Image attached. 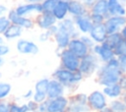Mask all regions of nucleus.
Here are the masks:
<instances>
[{
	"mask_svg": "<svg viewBox=\"0 0 126 112\" xmlns=\"http://www.w3.org/2000/svg\"><path fill=\"white\" fill-rule=\"evenodd\" d=\"M52 78L55 79L56 81H58L59 83H61L67 88V91H69V92L74 91L85 79L84 75L79 70L72 72V71L66 70L60 66L57 67L53 71Z\"/></svg>",
	"mask_w": 126,
	"mask_h": 112,
	"instance_id": "f03ea898",
	"label": "nucleus"
},
{
	"mask_svg": "<svg viewBox=\"0 0 126 112\" xmlns=\"http://www.w3.org/2000/svg\"><path fill=\"white\" fill-rule=\"evenodd\" d=\"M56 55L59 58V66L69 70V71H77L80 65V58L73 54L69 49H63L61 51H56Z\"/></svg>",
	"mask_w": 126,
	"mask_h": 112,
	"instance_id": "20e7f679",
	"label": "nucleus"
},
{
	"mask_svg": "<svg viewBox=\"0 0 126 112\" xmlns=\"http://www.w3.org/2000/svg\"><path fill=\"white\" fill-rule=\"evenodd\" d=\"M4 64H5V60H4V58H0V69L4 66Z\"/></svg>",
	"mask_w": 126,
	"mask_h": 112,
	"instance_id": "3c124183",
	"label": "nucleus"
},
{
	"mask_svg": "<svg viewBox=\"0 0 126 112\" xmlns=\"http://www.w3.org/2000/svg\"><path fill=\"white\" fill-rule=\"evenodd\" d=\"M0 1H1V0H0Z\"/></svg>",
	"mask_w": 126,
	"mask_h": 112,
	"instance_id": "052dcab7",
	"label": "nucleus"
},
{
	"mask_svg": "<svg viewBox=\"0 0 126 112\" xmlns=\"http://www.w3.org/2000/svg\"><path fill=\"white\" fill-rule=\"evenodd\" d=\"M122 5H124V6H126V0H118Z\"/></svg>",
	"mask_w": 126,
	"mask_h": 112,
	"instance_id": "864d4df0",
	"label": "nucleus"
},
{
	"mask_svg": "<svg viewBox=\"0 0 126 112\" xmlns=\"http://www.w3.org/2000/svg\"><path fill=\"white\" fill-rule=\"evenodd\" d=\"M88 34L93 39V41L94 43H97V44L103 43L106 39V36H107V32H106V29H105L103 24L93 25Z\"/></svg>",
	"mask_w": 126,
	"mask_h": 112,
	"instance_id": "f3484780",
	"label": "nucleus"
},
{
	"mask_svg": "<svg viewBox=\"0 0 126 112\" xmlns=\"http://www.w3.org/2000/svg\"><path fill=\"white\" fill-rule=\"evenodd\" d=\"M66 92H67V88L61 83H59L53 78L49 79L47 92H46L47 99H52L62 95H66Z\"/></svg>",
	"mask_w": 126,
	"mask_h": 112,
	"instance_id": "4468645a",
	"label": "nucleus"
},
{
	"mask_svg": "<svg viewBox=\"0 0 126 112\" xmlns=\"http://www.w3.org/2000/svg\"><path fill=\"white\" fill-rule=\"evenodd\" d=\"M67 112H92L87 103L79 102L69 99V104L67 107Z\"/></svg>",
	"mask_w": 126,
	"mask_h": 112,
	"instance_id": "a878e982",
	"label": "nucleus"
},
{
	"mask_svg": "<svg viewBox=\"0 0 126 112\" xmlns=\"http://www.w3.org/2000/svg\"><path fill=\"white\" fill-rule=\"evenodd\" d=\"M52 39L55 43L56 51H61L68 47V44L71 40V36L66 31L58 28L57 32L52 36Z\"/></svg>",
	"mask_w": 126,
	"mask_h": 112,
	"instance_id": "6ab92c4d",
	"label": "nucleus"
},
{
	"mask_svg": "<svg viewBox=\"0 0 126 112\" xmlns=\"http://www.w3.org/2000/svg\"><path fill=\"white\" fill-rule=\"evenodd\" d=\"M108 106L114 112H125L126 111V104L122 98L110 99L108 101Z\"/></svg>",
	"mask_w": 126,
	"mask_h": 112,
	"instance_id": "cd10ccee",
	"label": "nucleus"
},
{
	"mask_svg": "<svg viewBox=\"0 0 126 112\" xmlns=\"http://www.w3.org/2000/svg\"><path fill=\"white\" fill-rule=\"evenodd\" d=\"M108 98L101 89H94L88 94L87 104L92 112H98L100 109L108 105Z\"/></svg>",
	"mask_w": 126,
	"mask_h": 112,
	"instance_id": "39448f33",
	"label": "nucleus"
},
{
	"mask_svg": "<svg viewBox=\"0 0 126 112\" xmlns=\"http://www.w3.org/2000/svg\"><path fill=\"white\" fill-rule=\"evenodd\" d=\"M33 21L35 27L40 30H47L58 23L53 15L49 12H41L40 14L33 17Z\"/></svg>",
	"mask_w": 126,
	"mask_h": 112,
	"instance_id": "f8f14e48",
	"label": "nucleus"
},
{
	"mask_svg": "<svg viewBox=\"0 0 126 112\" xmlns=\"http://www.w3.org/2000/svg\"><path fill=\"white\" fill-rule=\"evenodd\" d=\"M69 104V98L62 95L56 98L47 99V112H65Z\"/></svg>",
	"mask_w": 126,
	"mask_h": 112,
	"instance_id": "ddd939ff",
	"label": "nucleus"
},
{
	"mask_svg": "<svg viewBox=\"0 0 126 112\" xmlns=\"http://www.w3.org/2000/svg\"><path fill=\"white\" fill-rule=\"evenodd\" d=\"M100 64L101 63L99 62L97 57L92 52H90L80 59V65L78 70L84 75L85 78H90L95 75Z\"/></svg>",
	"mask_w": 126,
	"mask_h": 112,
	"instance_id": "7ed1b4c3",
	"label": "nucleus"
},
{
	"mask_svg": "<svg viewBox=\"0 0 126 112\" xmlns=\"http://www.w3.org/2000/svg\"><path fill=\"white\" fill-rule=\"evenodd\" d=\"M37 39H38L39 42H41V43H45V42H48L49 40L52 39V35L49 33L48 30H41V32L38 34Z\"/></svg>",
	"mask_w": 126,
	"mask_h": 112,
	"instance_id": "f704fd0d",
	"label": "nucleus"
},
{
	"mask_svg": "<svg viewBox=\"0 0 126 112\" xmlns=\"http://www.w3.org/2000/svg\"><path fill=\"white\" fill-rule=\"evenodd\" d=\"M59 0H43L40 4H41V8H42V12H49L51 13L53 8L55 7V5L57 4Z\"/></svg>",
	"mask_w": 126,
	"mask_h": 112,
	"instance_id": "2f4dec72",
	"label": "nucleus"
},
{
	"mask_svg": "<svg viewBox=\"0 0 126 112\" xmlns=\"http://www.w3.org/2000/svg\"><path fill=\"white\" fill-rule=\"evenodd\" d=\"M1 78H2V72L0 71V79H1Z\"/></svg>",
	"mask_w": 126,
	"mask_h": 112,
	"instance_id": "4d7b16f0",
	"label": "nucleus"
},
{
	"mask_svg": "<svg viewBox=\"0 0 126 112\" xmlns=\"http://www.w3.org/2000/svg\"><path fill=\"white\" fill-rule=\"evenodd\" d=\"M101 90L104 93V95L108 98V100L122 98V96H123V91H122V88H121L119 83L108 85V86H104V87H102Z\"/></svg>",
	"mask_w": 126,
	"mask_h": 112,
	"instance_id": "5701e85b",
	"label": "nucleus"
},
{
	"mask_svg": "<svg viewBox=\"0 0 126 112\" xmlns=\"http://www.w3.org/2000/svg\"><path fill=\"white\" fill-rule=\"evenodd\" d=\"M2 43H5V39H4L3 35H0V44H2Z\"/></svg>",
	"mask_w": 126,
	"mask_h": 112,
	"instance_id": "603ef678",
	"label": "nucleus"
},
{
	"mask_svg": "<svg viewBox=\"0 0 126 112\" xmlns=\"http://www.w3.org/2000/svg\"><path fill=\"white\" fill-rule=\"evenodd\" d=\"M95 81L101 86H108L118 84L123 76L119 67V60L117 57L110 59L108 62L100 64L97 72L95 73Z\"/></svg>",
	"mask_w": 126,
	"mask_h": 112,
	"instance_id": "f257e3e1",
	"label": "nucleus"
},
{
	"mask_svg": "<svg viewBox=\"0 0 126 112\" xmlns=\"http://www.w3.org/2000/svg\"><path fill=\"white\" fill-rule=\"evenodd\" d=\"M9 112H29L27 103L19 104L16 101H9Z\"/></svg>",
	"mask_w": 126,
	"mask_h": 112,
	"instance_id": "c756f323",
	"label": "nucleus"
},
{
	"mask_svg": "<svg viewBox=\"0 0 126 112\" xmlns=\"http://www.w3.org/2000/svg\"><path fill=\"white\" fill-rule=\"evenodd\" d=\"M119 84L122 88V91H123V95L126 94V75H123L122 78L120 79L119 81Z\"/></svg>",
	"mask_w": 126,
	"mask_h": 112,
	"instance_id": "79ce46f5",
	"label": "nucleus"
},
{
	"mask_svg": "<svg viewBox=\"0 0 126 112\" xmlns=\"http://www.w3.org/2000/svg\"><path fill=\"white\" fill-rule=\"evenodd\" d=\"M27 105H28V109H29V112H36V109H37V103L35 101H33L32 99H30L28 100L27 102Z\"/></svg>",
	"mask_w": 126,
	"mask_h": 112,
	"instance_id": "58836bf2",
	"label": "nucleus"
},
{
	"mask_svg": "<svg viewBox=\"0 0 126 112\" xmlns=\"http://www.w3.org/2000/svg\"><path fill=\"white\" fill-rule=\"evenodd\" d=\"M79 38L90 48V50L93 48V46L94 45V42L93 41V39L90 37V35L87 33V34H80V36H79Z\"/></svg>",
	"mask_w": 126,
	"mask_h": 112,
	"instance_id": "c9c22d12",
	"label": "nucleus"
},
{
	"mask_svg": "<svg viewBox=\"0 0 126 112\" xmlns=\"http://www.w3.org/2000/svg\"><path fill=\"white\" fill-rule=\"evenodd\" d=\"M24 29L16 25L11 24L9 26V28L6 29V31L3 33V37L5 40L7 41H13V40H17L19 38H21L23 36L24 33Z\"/></svg>",
	"mask_w": 126,
	"mask_h": 112,
	"instance_id": "4be33fe9",
	"label": "nucleus"
},
{
	"mask_svg": "<svg viewBox=\"0 0 126 112\" xmlns=\"http://www.w3.org/2000/svg\"><path fill=\"white\" fill-rule=\"evenodd\" d=\"M122 39H123V38H122V35L120 34V32L109 33V34H107L106 39H105V41H104L103 43H105V44H106L107 46H109L110 48L114 49Z\"/></svg>",
	"mask_w": 126,
	"mask_h": 112,
	"instance_id": "bb28decb",
	"label": "nucleus"
},
{
	"mask_svg": "<svg viewBox=\"0 0 126 112\" xmlns=\"http://www.w3.org/2000/svg\"><path fill=\"white\" fill-rule=\"evenodd\" d=\"M91 52L97 57V59L101 64L106 63L110 59L115 57L114 50L109 46H107L105 43H100V44L94 43V45L91 49Z\"/></svg>",
	"mask_w": 126,
	"mask_h": 112,
	"instance_id": "9d476101",
	"label": "nucleus"
},
{
	"mask_svg": "<svg viewBox=\"0 0 126 112\" xmlns=\"http://www.w3.org/2000/svg\"><path fill=\"white\" fill-rule=\"evenodd\" d=\"M91 13H96L103 15L105 17H108V6H107V0H96L95 3L92 6V8L89 10Z\"/></svg>",
	"mask_w": 126,
	"mask_h": 112,
	"instance_id": "393cba45",
	"label": "nucleus"
},
{
	"mask_svg": "<svg viewBox=\"0 0 126 112\" xmlns=\"http://www.w3.org/2000/svg\"><path fill=\"white\" fill-rule=\"evenodd\" d=\"M15 12L19 16L23 17H31L33 18L36 15L40 14L42 12L41 4L40 3H20L14 8Z\"/></svg>",
	"mask_w": 126,
	"mask_h": 112,
	"instance_id": "6e6552de",
	"label": "nucleus"
},
{
	"mask_svg": "<svg viewBox=\"0 0 126 112\" xmlns=\"http://www.w3.org/2000/svg\"><path fill=\"white\" fill-rule=\"evenodd\" d=\"M113 50H114L115 57H117V58L126 55V40L122 39Z\"/></svg>",
	"mask_w": 126,
	"mask_h": 112,
	"instance_id": "7c9ffc66",
	"label": "nucleus"
},
{
	"mask_svg": "<svg viewBox=\"0 0 126 112\" xmlns=\"http://www.w3.org/2000/svg\"><path fill=\"white\" fill-rule=\"evenodd\" d=\"M11 52V47L7 43H2L0 44V58H5L8 56Z\"/></svg>",
	"mask_w": 126,
	"mask_h": 112,
	"instance_id": "e433bc0d",
	"label": "nucleus"
},
{
	"mask_svg": "<svg viewBox=\"0 0 126 112\" xmlns=\"http://www.w3.org/2000/svg\"><path fill=\"white\" fill-rule=\"evenodd\" d=\"M122 99L124 100V102H125V104H126V94H124V95L122 96Z\"/></svg>",
	"mask_w": 126,
	"mask_h": 112,
	"instance_id": "5fc2aeb1",
	"label": "nucleus"
},
{
	"mask_svg": "<svg viewBox=\"0 0 126 112\" xmlns=\"http://www.w3.org/2000/svg\"><path fill=\"white\" fill-rule=\"evenodd\" d=\"M13 86L8 82H1L0 81V101L6 100L12 93Z\"/></svg>",
	"mask_w": 126,
	"mask_h": 112,
	"instance_id": "c85d7f7f",
	"label": "nucleus"
},
{
	"mask_svg": "<svg viewBox=\"0 0 126 112\" xmlns=\"http://www.w3.org/2000/svg\"><path fill=\"white\" fill-rule=\"evenodd\" d=\"M76 28L78 29V31L80 32V34H87L89 33L93 24L91 22L90 19V12L85 14V15H81L78 17L73 18Z\"/></svg>",
	"mask_w": 126,
	"mask_h": 112,
	"instance_id": "dca6fc26",
	"label": "nucleus"
},
{
	"mask_svg": "<svg viewBox=\"0 0 126 112\" xmlns=\"http://www.w3.org/2000/svg\"><path fill=\"white\" fill-rule=\"evenodd\" d=\"M43 0H24V2L26 3H41Z\"/></svg>",
	"mask_w": 126,
	"mask_h": 112,
	"instance_id": "8fccbe9b",
	"label": "nucleus"
},
{
	"mask_svg": "<svg viewBox=\"0 0 126 112\" xmlns=\"http://www.w3.org/2000/svg\"><path fill=\"white\" fill-rule=\"evenodd\" d=\"M118 60H119V67L121 72L123 73V75H126V55L118 57Z\"/></svg>",
	"mask_w": 126,
	"mask_h": 112,
	"instance_id": "4c0bfd02",
	"label": "nucleus"
},
{
	"mask_svg": "<svg viewBox=\"0 0 126 112\" xmlns=\"http://www.w3.org/2000/svg\"><path fill=\"white\" fill-rule=\"evenodd\" d=\"M47 30H48V31H49V33L53 36V35L57 32V30H58V26H57V24H56V25H54V26H52V27H51L49 29H47Z\"/></svg>",
	"mask_w": 126,
	"mask_h": 112,
	"instance_id": "49530a36",
	"label": "nucleus"
},
{
	"mask_svg": "<svg viewBox=\"0 0 126 112\" xmlns=\"http://www.w3.org/2000/svg\"><path fill=\"white\" fill-rule=\"evenodd\" d=\"M8 7L3 4V3H0V16H3V15H6L7 12H8Z\"/></svg>",
	"mask_w": 126,
	"mask_h": 112,
	"instance_id": "a18cd8bd",
	"label": "nucleus"
},
{
	"mask_svg": "<svg viewBox=\"0 0 126 112\" xmlns=\"http://www.w3.org/2000/svg\"><path fill=\"white\" fill-rule=\"evenodd\" d=\"M89 13V10L83 5L80 0H72L68 3V14L69 17L75 18L81 15H85Z\"/></svg>",
	"mask_w": 126,
	"mask_h": 112,
	"instance_id": "aec40b11",
	"label": "nucleus"
},
{
	"mask_svg": "<svg viewBox=\"0 0 126 112\" xmlns=\"http://www.w3.org/2000/svg\"><path fill=\"white\" fill-rule=\"evenodd\" d=\"M48 83H49V78H40L38 79L34 85H33V95H32V100L35 101L37 104L45 101L47 99V87H48Z\"/></svg>",
	"mask_w": 126,
	"mask_h": 112,
	"instance_id": "1a4fd4ad",
	"label": "nucleus"
},
{
	"mask_svg": "<svg viewBox=\"0 0 126 112\" xmlns=\"http://www.w3.org/2000/svg\"><path fill=\"white\" fill-rule=\"evenodd\" d=\"M98 112H114V111H113V110H112V109H111V108H110V107L107 105V106H105L104 108L100 109Z\"/></svg>",
	"mask_w": 126,
	"mask_h": 112,
	"instance_id": "09e8293b",
	"label": "nucleus"
},
{
	"mask_svg": "<svg viewBox=\"0 0 126 112\" xmlns=\"http://www.w3.org/2000/svg\"><path fill=\"white\" fill-rule=\"evenodd\" d=\"M6 15H7L8 19L10 20L11 24L16 25V26L22 28L24 30H32V29H33L35 28L33 18L19 16V15L16 14L14 8L9 9Z\"/></svg>",
	"mask_w": 126,
	"mask_h": 112,
	"instance_id": "0eeeda50",
	"label": "nucleus"
},
{
	"mask_svg": "<svg viewBox=\"0 0 126 112\" xmlns=\"http://www.w3.org/2000/svg\"><path fill=\"white\" fill-rule=\"evenodd\" d=\"M51 14L56 19L57 22L63 21L64 19L69 17V14H68V3L65 2V1H62V0H59L57 2V4L55 5V7L53 8Z\"/></svg>",
	"mask_w": 126,
	"mask_h": 112,
	"instance_id": "412c9836",
	"label": "nucleus"
},
{
	"mask_svg": "<svg viewBox=\"0 0 126 112\" xmlns=\"http://www.w3.org/2000/svg\"><path fill=\"white\" fill-rule=\"evenodd\" d=\"M125 112H126V111H125Z\"/></svg>",
	"mask_w": 126,
	"mask_h": 112,
	"instance_id": "bf43d9fd",
	"label": "nucleus"
},
{
	"mask_svg": "<svg viewBox=\"0 0 126 112\" xmlns=\"http://www.w3.org/2000/svg\"><path fill=\"white\" fill-rule=\"evenodd\" d=\"M62 1H65V2H67V3H69L70 1H72V0H62Z\"/></svg>",
	"mask_w": 126,
	"mask_h": 112,
	"instance_id": "6e6d98bb",
	"label": "nucleus"
},
{
	"mask_svg": "<svg viewBox=\"0 0 126 112\" xmlns=\"http://www.w3.org/2000/svg\"><path fill=\"white\" fill-rule=\"evenodd\" d=\"M126 24V16H108L106 17L103 26L107 34L120 32L122 28Z\"/></svg>",
	"mask_w": 126,
	"mask_h": 112,
	"instance_id": "9b49d317",
	"label": "nucleus"
},
{
	"mask_svg": "<svg viewBox=\"0 0 126 112\" xmlns=\"http://www.w3.org/2000/svg\"><path fill=\"white\" fill-rule=\"evenodd\" d=\"M80 1L83 3V5H84L88 10H90V9L92 8V6L95 3L96 0H80Z\"/></svg>",
	"mask_w": 126,
	"mask_h": 112,
	"instance_id": "37998d69",
	"label": "nucleus"
},
{
	"mask_svg": "<svg viewBox=\"0 0 126 112\" xmlns=\"http://www.w3.org/2000/svg\"><path fill=\"white\" fill-rule=\"evenodd\" d=\"M11 25L10 20L8 19L7 15L0 16V35H3V33L6 31V29Z\"/></svg>",
	"mask_w": 126,
	"mask_h": 112,
	"instance_id": "72a5a7b5",
	"label": "nucleus"
},
{
	"mask_svg": "<svg viewBox=\"0 0 126 112\" xmlns=\"http://www.w3.org/2000/svg\"><path fill=\"white\" fill-rule=\"evenodd\" d=\"M57 26H58V28L59 29H62L64 31H66L71 36V38H77V37L80 36V32L76 28L74 20L71 17H67L63 21L58 22L57 23Z\"/></svg>",
	"mask_w": 126,
	"mask_h": 112,
	"instance_id": "a211bd4d",
	"label": "nucleus"
},
{
	"mask_svg": "<svg viewBox=\"0 0 126 112\" xmlns=\"http://www.w3.org/2000/svg\"><path fill=\"white\" fill-rule=\"evenodd\" d=\"M0 112H9V102L6 100L0 101Z\"/></svg>",
	"mask_w": 126,
	"mask_h": 112,
	"instance_id": "a19ab883",
	"label": "nucleus"
},
{
	"mask_svg": "<svg viewBox=\"0 0 126 112\" xmlns=\"http://www.w3.org/2000/svg\"><path fill=\"white\" fill-rule=\"evenodd\" d=\"M120 34L122 35V38L126 40V24H125V26L122 28V29L120 30Z\"/></svg>",
	"mask_w": 126,
	"mask_h": 112,
	"instance_id": "de8ad7c7",
	"label": "nucleus"
},
{
	"mask_svg": "<svg viewBox=\"0 0 126 112\" xmlns=\"http://www.w3.org/2000/svg\"><path fill=\"white\" fill-rule=\"evenodd\" d=\"M67 49H69L73 54H75L77 57H79L80 59L83 58L84 56H86L88 53L91 52L90 48L79 38H71Z\"/></svg>",
	"mask_w": 126,
	"mask_h": 112,
	"instance_id": "2eb2a0df",
	"label": "nucleus"
},
{
	"mask_svg": "<svg viewBox=\"0 0 126 112\" xmlns=\"http://www.w3.org/2000/svg\"><path fill=\"white\" fill-rule=\"evenodd\" d=\"M32 95H33V90H32V89H29V90H27V91L22 95V97H23L24 99L30 100V99L32 98Z\"/></svg>",
	"mask_w": 126,
	"mask_h": 112,
	"instance_id": "c03bdc74",
	"label": "nucleus"
},
{
	"mask_svg": "<svg viewBox=\"0 0 126 112\" xmlns=\"http://www.w3.org/2000/svg\"><path fill=\"white\" fill-rule=\"evenodd\" d=\"M36 112H47V99L41 103H38Z\"/></svg>",
	"mask_w": 126,
	"mask_h": 112,
	"instance_id": "ea45409f",
	"label": "nucleus"
},
{
	"mask_svg": "<svg viewBox=\"0 0 126 112\" xmlns=\"http://www.w3.org/2000/svg\"><path fill=\"white\" fill-rule=\"evenodd\" d=\"M15 48L19 54L25 56H33L39 53V46L35 41L23 37L16 40Z\"/></svg>",
	"mask_w": 126,
	"mask_h": 112,
	"instance_id": "423d86ee",
	"label": "nucleus"
},
{
	"mask_svg": "<svg viewBox=\"0 0 126 112\" xmlns=\"http://www.w3.org/2000/svg\"><path fill=\"white\" fill-rule=\"evenodd\" d=\"M65 112H67V111H65Z\"/></svg>",
	"mask_w": 126,
	"mask_h": 112,
	"instance_id": "13d9d810",
	"label": "nucleus"
},
{
	"mask_svg": "<svg viewBox=\"0 0 126 112\" xmlns=\"http://www.w3.org/2000/svg\"><path fill=\"white\" fill-rule=\"evenodd\" d=\"M108 16H126V6L118 0H107Z\"/></svg>",
	"mask_w": 126,
	"mask_h": 112,
	"instance_id": "b1692460",
	"label": "nucleus"
},
{
	"mask_svg": "<svg viewBox=\"0 0 126 112\" xmlns=\"http://www.w3.org/2000/svg\"><path fill=\"white\" fill-rule=\"evenodd\" d=\"M90 19L93 25H100L103 24L106 17L100 14H96V13H91L90 12Z\"/></svg>",
	"mask_w": 126,
	"mask_h": 112,
	"instance_id": "473e14b6",
	"label": "nucleus"
}]
</instances>
